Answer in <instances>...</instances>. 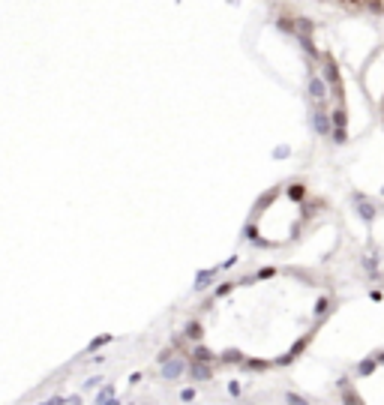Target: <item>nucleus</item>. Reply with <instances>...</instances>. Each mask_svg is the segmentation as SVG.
I'll return each instance as SVG.
<instances>
[{
    "label": "nucleus",
    "mask_w": 384,
    "mask_h": 405,
    "mask_svg": "<svg viewBox=\"0 0 384 405\" xmlns=\"http://www.w3.org/2000/svg\"><path fill=\"white\" fill-rule=\"evenodd\" d=\"M342 9L351 12H372V15H384V0H333Z\"/></svg>",
    "instance_id": "f257e3e1"
},
{
    "label": "nucleus",
    "mask_w": 384,
    "mask_h": 405,
    "mask_svg": "<svg viewBox=\"0 0 384 405\" xmlns=\"http://www.w3.org/2000/svg\"><path fill=\"white\" fill-rule=\"evenodd\" d=\"M378 111H381V123H384V93H381V105H378Z\"/></svg>",
    "instance_id": "f03ea898"
}]
</instances>
